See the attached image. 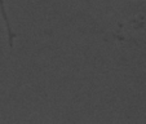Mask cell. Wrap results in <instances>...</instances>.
<instances>
[{"mask_svg": "<svg viewBox=\"0 0 146 124\" xmlns=\"http://www.w3.org/2000/svg\"><path fill=\"white\" fill-rule=\"evenodd\" d=\"M0 17H1L4 25H5L8 45H9V48H13V45H14V31H13V27H12V23H11V19H9L8 12H7V7H5V1H4V0H0Z\"/></svg>", "mask_w": 146, "mask_h": 124, "instance_id": "1", "label": "cell"}]
</instances>
